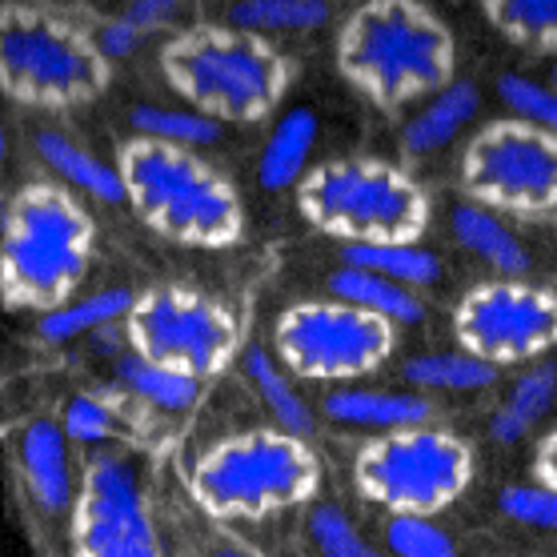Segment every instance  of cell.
I'll list each match as a JSON object with an SVG mask.
<instances>
[{"label": "cell", "instance_id": "cell-1", "mask_svg": "<svg viewBox=\"0 0 557 557\" xmlns=\"http://www.w3.org/2000/svg\"><path fill=\"white\" fill-rule=\"evenodd\" d=\"M97 253L92 213L69 189L28 185L0 216V301L45 313L76 297Z\"/></svg>", "mask_w": 557, "mask_h": 557}, {"label": "cell", "instance_id": "cell-2", "mask_svg": "<svg viewBox=\"0 0 557 557\" xmlns=\"http://www.w3.org/2000/svg\"><path fill=\"white\" fill-rule=\"evenodd\" d=\"M116 169L125 177V201L165 242L189 249H228L242 242V197L193 149L137 137L125 145Z\"/></svg>", "mask_w": 557, "mask_h": 557}, {"label": "cell", "instance_id": "cell-3", "mask_svg": "<svg viewBox=\"0 0 557 557\" xmlns=\"http://www.w3.org/2000/svg\"><path fill=\"white\" fill-rule=\"evenodd\" d=\"M189 494L216 521H261L317 502L321 461L297 433L245 430L193 461Z\"/></svg>", "mask_w": 557, "mask_h": 557}, {"label": "cell", "instance_id": "cell-4", "mask_svg": "<svg viewBox=\"0 0 557 557\" xmlns=\"http://www.w3.org/2000/svg\"><path fill=\"white\" fill-rule=\"evenodd\" d=\"M337 61L373 104L401 109L454 81V37L413 0H373L345 25Z\"/></svg>", "mask_w": 557, "mask_h": 557}, {"label": "cell", "instance_id": "cell-5", "mask_svg": "<svg viewBox=\"0 0 557 557\" xmlns=\"http://www.w3.org/2000/svg\"><path fill=\"white\" fill-rule=\"evenodd\" d=\"M161 64L185 104L221 125L261 121L289 85L285 57L242 28H193L161 52Z\"/></svg>", "mask_w": 557, "mask_h": 557}, {"label": "cell", "instance_id": "cell-6", "mask_svg": "<svg viewBox=\"0 0 557 557\" xmlns=\"http://www.w3.org/2000/svg\"><path fill=\"white\" fill-rule=\"evenodd\" d=\"M301 216L342 245L421 242L430 197L406 169L385 161H333L297 185Z\"/></svg>", "mask_w": 557, "mask_h": 557}, {"label": "cell", "instance_id": "cell-7", "mask_svg": "<svg viewBox=\"0 0 557 557\" xmlns=\"http://www.w3.org/2000/svg\"><path fill=\"white\" fill-rule=\"evenodd\" d=\"M357 494L389 513H442L473 485V449L442 425L373 433L354 461Z\"/></svg>", "mask_w": 557, "mask_h": 557}, {"label": "cell", "instance_id": "cell-8", "mask_svg": "<svg viewBox=\"0 0 557 557\" xmlns=\"http://www.w3.org/2000/svg\"><path fill=\"white\" fill-rule=\"evenodd\" d=\"M0 89L25 104H81L104 89V57L57 16L0 9Z\"/></svg>", "mask_w": 557, "mask_h": 557}, {"label": "cell", "instance_id": "cell-9", "mask_svg": "<svg viewBox=\"0 0 557 557\" xmlns=\"http://www.w3.org/2000/svg\"><path fill=\"white\" fill-rule=\"evenodd\" d=\"M397 349V325L337 297L297 301L277 317L273 354L301 381H354L377 373Z\"/></svg>", "mask_w": 557, "mask_h": 557}, {"label": "cell", "instance_id": "cell-10", "mask_svg": "<svg viewBox=\"0 0 557 557\" xmlns=\"http://www.w3.org/2000/svg\"><path fill=\"white\" fill-rule=\"evenodd\" d=\"M125 337L133 354L205 381L221 373L237 349V317L209 293L157 285L137 293L125 317Z\"/></svg>", "mask_w": 557, "mask_h": 557}, {"label": "cell", "instance_id": "cell-11", "mask_svg": "<svg viewBox=\"0 0 557 557\" xmlns=\"http://www.w3.org/2000/svg\"><path fill=\"white\" fill-rule=\"evenodd\" d=\"M461 189L506 216L557 213V137L525 121H494L461 152Z\"/></svg>", "mask_w": 557, "mask_h": 557}, {"label": "cell", "instance_id": "cell-12", "mask_svg": "<svg viewBox=\"0 0 557 557\" xmlns=\"http://www.w3.org/2000/svg\"><path fill=\"white\" fill-rule=\"evenodd\" d=\"M454 337L490 366H530L557 349V293L521 277H497L454 309Z\"/></svg>", "mask_w": 557, "mask_h": 557}, {"label": "cell", "instance_id": "cell-13", "mask_svg": "<svg viewBox=\"0 0 557 557\" xmlns=\"http://www.w3.org/2000/svg\"><path fill=\"white\" fill-rule=\"evenodd\" d=\"M73 557H161L145 478L133 457L101 449L73 502Z\"/></svg>", "mask_w": 557, "mask_h": 557}, {"label": "cell", "instance_id": "cell-14", "mask_svg": "<svg viewBox=\"0 0 557 557\" xmlns=\"http://www.w3.org/2000/svg\"><path fill=\"white\" fill-rule=\"evenodd\" d=\"M16 469L25 482L28 502L45 518L73 513L76 502V469H73V442L61 430V421L37 418L28 421L16 437Z\"/></svg>", "mask_w": 557, "mask_h": 557}, {"label": "cell", "instance_id": "cell-15", "mask_svg": "<svg viewBox=\"0 0 557 557\" xmlns=\"http://www.w3.org/2000/svg\"><path fill=\"white\" fill-rule=\"evenodd\" d=\"M325 421L342 430L393 433L433 421V401L421 389H366V385H337L321 401Z\"/></svg>", "mask_w": 557, "mask_h": 557}, {"label": "cell", "instance_id": "cell-16", "mask_svg": "<svg viewBox=\"0 0 557 557\" xmlns=\"http://www.w3.org/2000/svg\"><path fill=\"white\" fill-rule=\"evenodd\" d=\"M482 113V92L473 81H449L437 92H430L421 109L401 128V145L413 157H433V152L449 149L461 133H466Z\"/></svg>", "mask_w": 557, "mask_h": 557}, {"label": "cell", "instance_id": "cell-17", "mask_svg": "<svg viewBox=\"0 0 557 557\" xmlns=\"http://www.w3.org/2000/svg\"><path fill=\"white\" fill-rule=\"evenodd\" d=\"M317 137H321V121L313 109H285L277 125L269 128V140L257 161V181L265 193H289L309 177V161H313Z\"/></svg>", "mask_w": 557, "mask_h": 557}, {"label": "cell", "instance_id": "cell-18", "mask_svg": "<svg viewBox=\"0 0 557 557\" xmlns=\"http://www.w3.org/2000/svg\"><path fill=\"white\" fill-rule=\"evenodd\" d=\"M454 237L469 257H478L485 269L502 277H521L533 265L530 249L506 225V213H497L482 201H461L454 209Z\"/></svg>", "mask_w": 557, "mask_h": 557}, {"label": "cell", "instance_id": "cell-19", "mask_svg": "<svg viewBox=\"0 0 557 557\" xmlns=\"http://www.w3.org/2000/svg\"><path fill=\"white\" fill-rule=\"evenodd\" d=\"M37 152L69 189L85 193V197L101 205H125V177H121V169L101 161L85 145H76L73 137H64L57 128H40Z\"/></svg>", "mask_w": 557, "mask_h": 557}, {"label": "cell", "instance_id": "cell-20", "mask_svg": "<svg viewBox=\"0 0 557 557\" xmlns=\"http://www.w3.org/2000/svg\"><path fill=\"white\" fill-rule=\"evenodd\" d=\"M137 301V293L125 289V285H109L101 293H89V297H69V301L52 305L37 317V333L40 342L64 345V342H81V337H92L104 325H121Z\"/></svg>", "mask_w": 557, "mask_h": 557}, {"label": "cell", "instance_id": "cell-21", "mask_svg": "<svg viewBox=\"0 0 557 557\" xmlns=\"http://www.w3.org/2000/svg\"><path fill=\"white\" fill-rule=\"evenodd\" d=\"M113 373H116V385L128 393V397H137L140 406H152L161 409V413H185L201 401V389L205 381L193 377V373H181L173 366H157L149 357L125 354L113 361Z\"/></svg>", "mask_w": 557, "mask_h": 557}, {"label": "cell", "instance_id": "cell-22", "mask_svg": "<svg viewBox=\"0 0 557 557\" xmlns=\"http://www.w3.org/2000/svg\"><path fill=\"white\" fill-rule=\"evenodd\" d=\"M330 297L357 305V309H366V313L385 317V321H393L397 330H401V325H418V321H425V301H421V293L401 285V281L381 277V273H373V269L342 265L330 277Z\"/></svg>", "mask_w": 557, "mask_h": 557}, {"label": "cell", "instance_id": "cell-23", "mask_svg": "<svg viewBox=\"0 0 557 557\" xmlns=\"http://www.w3.org/2000/svg\"><path fill=\"white\" fill-rule=\"evenodd\" d=\"M242 369L253 393L261 397V406L269 409L273 425L285 433H297V437H309L313 433V409L305 406V397L293 385V373L281 366V357L265 345H249L242 357Z\"/></svg>", "mask_w": 557, "mask_h": 557}, {"label": "cell", "instance_id": "cell-24", "mask_svg": "<svg viewBox=\"0 0 557 557\" xmlns=\"http://www.w3.org/2000/svg\"><path fill=\"white\" fill-rule=\"evenodd\" d=\"M557 401V366H530L506 389L490 418V437L497 445H518Z\"/></svg>", "mask_w": 557, "mask_h": 557}, {"label": "cell", "instance_id": "cell-25", "mask_svg": "<svg viewBox=\"0 0 557 557\" xmlns=\"http://www.w3.org/2000/svg\"><path fill=\"white\" fill-rule=\"evenodd\" d=\"M401 377H406L409 389L421 393H485L497 385V366L457 345V349L409 357Z\"/></svg>", "mask_w": 557, "mask_h": 557}, {"label": "cell", "instance_id": "cell-26", "mask_svg": "<svg viewBox=\"0 0 557 557\" xmlns=\"http://www.w3.org/2000/svg\"><path fill=\"white\" fill-rule=\"evenodd\" d=\"M342 265L373 269L381 277H393L409 289H430L442 281V261L421 242H377V245H345Z\"/></svg>", "mask_w": 557, "mask_h": 557}, {"label": "cell", "instance_id": "cell-27", "mask_svg": "<svg viewBox=\"0 0 557 557\" xmlns=\"http://www.w3.org/2000/svg\"><path fill=\"white\" fill-rule=\"evenodd\" d=\"M128 121H133L137 137L177 145V149H209L225 133V125L216 116L201 113L193 104H137Z\"/></svg>", "mask_w": 557, "mask_h": 557}, {"label": "cell", "instance_id": "cell-28", "mask_svg": "<svg viewBox=\"0 0 557 557\" xmlns=\"http://www.w3.org/2000/svg\"><path fill=\"white\" fill-rule=\"evenodd\" d=\"M325 21H330V0H237L228 9V25L253 37L313 33Z\"/></svg>", "mask_w": 557, "mask_h": 557}, {"label": "cell", "instance_id": "cell-29", "mask_svg": "<svg viewBox=\"0 0 557 557\" xmlns=\"http://www.w3.org/2000/svg\"><path fill=\"white\" fill-rule=\"evenodd\" d=\"M185 0H128L125 9L104 21L101 33H97V49H101L104 61H125L133 52L152 37L161 33L165 25H173L181 13Z\"/></svg>", "mask_w": 557, "mask_h": 557}, {"label": "cell", "instance_id": "cell-30", "mask_svg": "<svg viewBox=\"0 0 557 557\" xmlns=\"http://www.w3.org/2000/svg\"><path fill=\"white\" fill-rule=\"evenodd\" d=\"M485 13L521 49L557 52V0H485Z\"/></svg>", "mask_w": 557, "mask_h": 557}, {"label": "cell", "instance_id": "cell-31", "mask_svg": "<svg viewBox=\"0 0 557 557\" xmlns=\"http://www.w3.org/2000/svg\"><path fill=\"white\" fill-rule=\"evenodd\" d=\"M305 533L317 557H381V549L357 530L354 518L337 502H309L305 513Z\"/></svg>", "mask_w": 557, "mask_h": 557}, {"label": "cell", "instance_id": "cell-32", "mask_svg": "<svg viewBox=\"0 0 557 557\" xmlns=\"http://www.w3.org/2000/svg\"><path fill=\"white\" fill-rule=\"evenodd\" d=\"M61 430L69 433L73 445H89V449H109L121 437V418L116 409L97 397V393H76L61 409Z\"/></svg>", "mask_w": 557, "mask_h": 557}, {"label": "cell", "instance_id": "cell-33", "mask_svg": "<svg viewBox=\"0 0 557 557\" xmlns=\"http://www.w3.org/2000/svg\"><path fill=\"white\" fill-rule=\"evenodd\" d=\"M497 97L506 104L509 113L525 121L533 128H545L557 137V85L549 81H533V76H518V73H502L497 76Z\"/></svg>", "mask_w": 557, "mask_h": 557}, {"label": "cell", "instance_id": "cell-34", "mask_svg": "<svg viewBox=\"0 0 557 557\" xmlns=\"http://www.w3.org/2000/svg\"><path fill=\"white\" fill-rule=\"evenodd\" d=\"M385 545L393 557H457L454 537L425 513H389Z\"/></svg>", "mask_w": 557, "mask_h": 557}, {"label": "cell", "instance_id": "cell-35", "mask_svg": "<svg viewBox=\"0 0 557 557\" xmlns=\"http://www.w3.org/2000/svg\"><path fill=\"white\" fill-rule=\"evenodd\" d=\"M497 509H502L509 521H518V525L557 533V490L554 485H545V482L506 485V490L497 494Z\"/></svg>", "mask_w": 557, "mask_h": 557}, {"label": "cell", "instance_id": "cell-36", "mask_svg": "<svg viewBox=\"0 0 557 557\" xmlns=\"http://www.w3.org/2000/svg\"><path fill=\"white\" fill-rule=\"evenodd\" d=\"M533 482H545L557 490V430H549L537 442V454H533Z\"/></svg>", "mask_w": 557, "mask_h": 557}, {"label": "cell", "instance_id": "cell-37", "mask_svg": "<svg viewBox=\"0 0 557 557\" xmlns=\"http://www.w3.org/2000/svg\"><path fill=\"white\" fill-rule=\"evenodd\" d=\"M213 557H265V554H257V549H249V545H221Z\"/></svg>", "mask_w": 557, "mask_h": 557}, {"label": "cell", "instance_id": "cell-38", "mask_svg": "<svg viewBox=\"0 0 557 557\" xmlns=\"http://www.w3.org/2000/svg\"><path fill=\"white\" fill-rule=\"evenodd\" d=\"M4 152H9V128H4V116H0V161H4Z\"/></svg>", "mask_w": 557, "mask_h": 557}, {"label": "cell", "instance_id": "cell-39", "mask_svg": "<svg viewBox=\"0 0 557 557\" xmlns=\"http://www.w3.org/2000/svg\"><path fill=\"white\" fill-rule=\"evenodd\" d=\"M549 81H554V85H557V61H554V69H549Z\"/></svg>", "mask_w": 557, "mask_h": 557}, {"label": "cell", "instance_id": "cell-40", "mask_svg": "<svg viewBox=\"0 0 557 557\" xmlns=\"http://www.w3.org/2000/svg\"><path fill=\"white\" fill-rule=\"evenodd\" d=\"M413 4H421V0H413Z\"/></svg>", "mask_w": 557, "mask_h": 557}]
</instances>
